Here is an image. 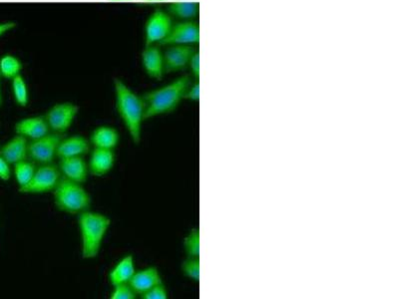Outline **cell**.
I'll return each mask as SVG.
<instances>
[{
	"label": "cell",
	"instance_id": "cell-34",
	"mask_svg": "<svg viewBox=\"0 0 399 299\" xmlns=\"http://www.w3.org/2000/svg\"><path fill=\"white\" fill-rule=\"evenodd\" d=\"M110 1L121 2V1H131V0H110Z\"/></svg>",
	"mask_w": 399,
	"mask_h": 299
},
{
	"label": "cell",
	"instance_id": "cell-14",
	"mask_svg": "<svg viewBox=\"0 0 399 299\" xmlns=\"http://www.w3.org/2000/svg\"><path fill=\"white\" fill-rule=\"evenodd\" d=\"M59 168L62 178L79 184H84L87 181L88 164L83 157L59 159Z\"/></svg>",
	"mask_w": 399,
	"mask_h": 299
},
{
	"label": "cell",
	"instance_id": "cell-5",
	"mask_svg": "<svg viewBox=\"0 0 399 299\" xmlns=\"http://www.w3.org/2000/svg\"><path fill=\"white\" fill-rule=\"evenodd\" d=\"M61 173L59 165L54 163L38 165L35 175L28 184L18 188L20 194L42 195L53 192L59 184Z\"/></svg>",
	"mask_w": 399,
	"mask_h": 299
},
{
	"label": "cell",
	"instance_id": "cell-12",
	"mask_svg": "<svg viewBox=\"0 0 399 299\" xmlns=\"http://www.w3.org/2000/svg\"><path fill=\"white\" fill-rule=\"evenodd\" d=\"M116 161L114 150L93 148L88 161L89 173L94 177H104L111 172Z\"/></svg>",
	"mask_w": 399,
	"mask_h": 299
},
{
	"label": "cell",
	"instance_id": "cell-10",
	"mask_svg": "<svg viewBox=\"0 0 399 299\" xmlns=\"http://www.w3.org/2000/svg\"><path fill=\"white\" fill-rule=\"evenodd\" d=\"M163 52L164 55L165 73L183 71L188 68L190 60L193 56L194 47L191 45H168Z\"/></svg>",
	"mask_w": 399,
	"mask_h": 299
},
{
	"label": "cell",
	"instance_id": "cell-19",
	"mask_svg": "<svg viewBox=\"0 0 399 299\" xmlns=\"http://www.w3.org/2000/svg\"><path fill=\"white\" fill-rule=\"evenodd\" d=\"M136 272L135 260L132 255H127L119 260L108 274V279L112 286L118 284L129 283Z\"/></svg>",
	"mask_w": 399,
	"mask_h": 299
},
{
	"label": "cell",
	"instance_id": "cell-4",
	"mask_svg": "<svg viewBox=\"0 0 399 299\" xmlns=\"http://www.w3.org/2000/svg\"><path fill=\"white\" fill-rule=\"evenodd\" d=\"M52 193L55 207L62 213L78 216L90 209L92 199L83 184L61 177Z\"/></svg>",
	"mask_w": 399,
	"mask_h": 299
},
{
	"label": "cell",
	"instance_id": "cell-9",
	"mask_svg": "<svg viewBox=\"0 0 399 299\" xmlns=\"http://www.w3.org/2000/svg\"><path fill=\"white\" fill-rule=\"evenodd\" d=\"M200 42V26L196 20H179L173 24L169 35L161 45H194Z\"/></svg>",
	"mask_w": 399,
	"mask_h": 299
},
{
	"label": "cell",
	"instance_id": "cell-13",
	"mask_svg": "<svg viewBox=\"0 0 399 299\" xmlns=\"http://www.w3.org/2000/svg\"><path fill=\"white\" fill-rule=\"evenodd\" d=\"M142 65L146 74L156 80H161L165 74L164 55L158 45H147L142 51Z\"/></svg>",
	"mask_w": 399,
	"mask_h": 299
},
{
	"label": "cell",
	"instance_id": "cell-17",
	"mask_svg": "<svg viewBox=\"0 0 399 299\" xmlns=\"http://www.w3.org/2000/svg\"><path fill=\"white\" fill-rule=\"evenodd\" d=\"M28 143L30 141L27 139L20 135H16L0 148V156L6 159L11 165L26 160L28 159Z\"/></svg>",
	"mask_w": 399,
	"mask_h": 299
},
{
	"label": "cell",
	"instance_id": "cell-23",
	"mask_svg": "<svg viewBox=\"0 0 399 299\" xmlns=\"http://www.w3.org/2000/svg\"><path fill=\"white\" fill-rule=\"evenodd\" d=\"M11 87L16 103L20 107H26L30 103V91L23 75H18L12 79Z\"/></svg>",
	"mask_w": 399,
	"mask_h": 299
},
{
	"label": "cell",
	"instance_id": "cell-28",
	"mask_svg": "<svg viewBox=\"0 0 399 299\" xmlns=\"http://www.w3.org/2000/svg\"><path fill=\"white\" fill-rule=\"evenodd\" d=\"M185 100L192 101V102H199L200 101V82L196 80L194 83H190L188 88L184 95Z\"/></svg>",
	"mask_w": 399,
	"mask_h": 299
},
{
	"label": "cell",
	"instance_id": "cell-15",
	"mask_svg": "<svg viewBox=\"0 0 399 299\" xmlns=\"http://www.w3.org/2000/svg\"><path fill=\"white\" fill-rule=\"evenodd\" d=\"M14 130L16 135H20L28 141L40 138L50 133L44 115L24 118L16 123Z\"/></svg>",
	"mask_w": 399,
	"mask_h": 299
},
{
	"label": "cell",
	"instance_id": "cell-21",
	"mask_svg": "<svg viewBox=\"0 0 399 299\" xmlns=\"http://www.w3.org/2000/svg\"><path fill=\"white\" fill-rule=\"evenodd\" d=\"M13 166V176L19 188L24 187L30 182L37 168L36 164L30 159L18 161Z\"/></svg>",
	"mask_w": 399,
	"mask_h": 299
},
{
	"label": "cell",
	"instance_id": "cell-29",
	"mask_svg": "<svg viewBox=\"0 0 399 299\" xmlns=\"http://www.w3.org/2000/svg\"><path fill=\"white\" fill-rule=\"evenodd\" d=\"M188 68L191 71L192 76L194 77L195 80H199L200 79V52L198 50L195 51L193 56L191 57V60L189 62Z\"/></svg>",
	"mask_w": 399,
	"mask_h": 299
},
{
	"label": "cell",
	"instance_id": "cell-35",
	"mask_svg": "<svg viewBox=\"0 0 399 299\" xmlns=\"http://www.w3.org/2000/svg\"><path fill=\"white\" fill-rule=\"evenodd\" d=\"M1 74H0V83H1Z\"/></svg>",
	"mask_w": 399,
	"mask_h": 299
},
{
	"label": "cell",
	"instance_id": "cell-22",
	"mask_svg": "<svg viewBox=\"0 0 399 299\" xmlns=\"http://www.w3.org/2000/svg\"><path fill=\"white\" fill-rule=\"evenodd\" d=\"M21 70H23V62L14 55L6 54L0 58V74L4 78L12 80L20 75Z\"/></svg>",
	"mask_w": 399,
	"mask_h": 299
},
{
	"label": "cell",
	"instance_id": "cell-25",
	"mask_svg": "<svg viewBox=\"0 0 399 299\" xmlns=\"http://www.w3.org/2000/svg\"><path fill=\"white\" fill-rule=\"evenodd\" d=\"M200 257H187L181 267L183 274L190 281L195 282L200 281Z\"/></svg>",
	"mask_w": 399,
	"mask_h": 299
},
{
	"label": "cell",
	"instance_id": "cell-27",
	"mask_svg": "<svg viewBox=\"0 0 399 299\" xmlns=\"http://www.w3.org/2000/svg\"><path fill=\"white\" fill-rule=\"evenodd\" d=\"M140 298L142 299H167L169 298V293H168L164 282H162L142 294Z\"/></svg>",
	"mask_w": 399,
	"mask_h": 299
},
{
	"label": "cell",
	"instance_id": "cell-20",
	"mask_svg": "<svg viewBox=\"0 0 399 299\" xmlns=\"http://www.w3.org/2000/svg\"><path fill=\"white\" fill-rule=\"evenodd\" d=\"M167 12L179 20H195L200 12L199 2L177 0L168 4Z\"/></svg>",
	"mask_w": 399,
	"mask_h": 299
},
{
	"label": "cell",
	"instance_id": "cell-32",
	"mask_svg": "<svg viewBox=\"0 0 399 299\" xmlns=\"http://www.w3.org/2000/svg\"><path fill=\"white\" fill-rule=\"evenodd\" d=\"M143 1L148 4H161V2L167 1V0H143Z\"/></svg>",
	"mask_w": 399,
	"mask_h": 299
},
{
	"label": "cell",
	"instance_id": "cell-18",
	"mask_svg": "<svg viewBox=\"0 0 399 299\" xmlns=\"http://www.w3.org/2000/svg\"><path fill=\"white\" fill-rule=\"evenodd\" d=\"M89 141L92 148L115 150L119 145V132L114 127L103 125L93 130Z\"/></svg>",
	"mask_w": 399,
	"mask_h": 299
},
{
	"label": "cell",
	"instance_id": "cell-31",
	"mask_svg": "<svg viewBox=\"0 0 399 299\" xmlns=\"http://www.w3.org/2000/svg\"><path fill=\"white\" fill-rule=\"evenodd\" d=\"M16 26V24L12 23V21H6V23H0V37L6 35L7 32H9V31L12 30Z\"/></svg>",
	"mask_w": 399,
	"mask_h": 299
},
{
	"label": "cell",
	"instance_id": "cell-8",
	"mask_svg": "<svg viewBox=\"0 0 399 299\" xmlns=\"http://www.w3.org/2000/svg\"><path fill=\"white\" fill-rule=\"evenodd\" d=\"M172 16L163 9H156L149 16L145 25V47L161 45L169 35L173 26Z\"/></svg>",
	"mask_w": 399,
	"mask_h": 299
},
{
	"label": "cell",
	"instance_id": "cell-11",
	"mask_svg": "<svg viewBox=\"0 0 399 299\" xmlns=\"http://www.w3.org/2000/svg\"><path fill=\"white\" fill-rule=\"evenodd\" d=\"M92 150L90 141L81 135H72L69 137H62L57 148V158H74L84 157L90 153Z\"/></svg>",
	"mask_w": 399,
	"mask_h": 299
},
{
	"label": "cell",
	"instance_id": "cell-33",
	"mask_svg": "<svg viewBox=\"0 0 399 299\" xmlns=\"http://www.w3.org/2000/svg\"><path fill=\"white\" fill-rule=\"evenodd\" d=\"M2 102H4V97H2L1 91H0V107H1Z\"/></svg>",
	"mask_w": 399,
	"mask_h": 299
},
{
	"label": "cell",
	"instance_id": "cell-24",
	"mask_svg": "<svg viewBox=\"0 0 399 299\" xmlns=\"http://www.w3.org/2000/svg\"><path fill=\"white\" fill-rule=\"evenodd\" d=\"M184 250L187 257H200V230L193 228L184 238Z\"/></svg>",
	"mask_w": 399,
	"mask_h": 299
},
{
	"label": "cell",
	"instance_id": "cell-2",
	"mask_svg": "<svg viewBox=\"0 0 399 299\" xmlns=\"http://www.w3.org/2000/svg\"><path fill=\"white\" fill-rule=\"evenodd\" d=\"M190 83V75H183L167 85L144 94L142 97L145 102V120L174 112L184 100Z\"/></svg>",
	"mask_w": 399,
	"mask_h": 299
},
{
	"label": "cell",
	"instance_id": "cell-26",
	"mask_svg": "<svg viewBox=\"0 0 399 299\" xmlns=\"http://www.w3.org/2000/svg\"><path fill=\"white\" fill-rule=\"evenodd\" d=\"M137 294L129 286V283L118 284L113 286V291L110 294V299H135Z\"/></svg>",
	"mask_w": 399,
	"mask_h": 299
},
{
	"label": "cell",
	"instance_id": "cell-30",
	"mask_svg": "<svg viewBox=\"0 0 399 299\" xmlns=\"http://www.w3.org/2000/svg\"><path fill=\"white\" fill-rule=\"evenodd\" d=\"M12 176L11 164L0 156V180L4 182H8Z\"/></svg>",
	"mask_w": 399,
	"mask_h": 299
},
{
	"label": "cell",
	"instance_id": "cell-1",
	"mask_svg": "<svg viewBox=\"0 0 399 299\" xmlns=\"http://www.w3.org/2000/svg\"><path fill=\"white\" fill-rule=\"evenodd\" d=\"M116 110L134 144L142 139V126L145 120V102L121 79L114 80Z\"/></svg>",
	"mask_w": 399,
	"mask_h": 299
},
{
	"label": "cell",
	"instance_id": "cell-16",
	"mask_svg": "<svg viewBox=\"0 0 399 299\" xmlns=\"http://www.w3.org/2000/svg\"><path fill=\"white\" fill-rule=\"evenodd\" d=\"M163 279L160 271L156 267H149L141 271H136L129 281V286L133 289L137 295H142L149 289L162 283Z\"/></svg>",
	"mask_w": 399,
	"mask_h": 299
},
{
	"label": "cell",
	"instance_id": "cell-6",
	"mask_svg": "<svg viewBox=\"0 0 399 299\" xmlns=\"http://www.w3.org/2000/svg\"><path fill=\"white\" fill-rule=\"evenodd\" d=\"M78 112L79 107L74 103L63 102L53 105L44 115L50 132L63 136L70 129Z\"/></svg>",
	"mask_w": 399,
	"mask_h": 299
},
{
	"label": "cell",
	"instance_id": "cell-7",
	"mask_svg": "<svg viewBox=\"0 0 399 299\" xmlns=\"http://www.w3.org/2000/svg\"><path fill=\"white\" fill-rule=\"evenodd\" d=\"M62 135L50 132L40 138L28 143V159L36 165L51 164L57 158V148Z\"/></svg>",
	"mask_w": 399,
	"mask_h": 299
},
{
	"label": "cell",
	"instance_id": "cell-3",
	"mask_svg": "<svg viewBox=\"0 0 399 299\" xmlns=\"http://www.w3.org/2000/svg\"><path fill=\"white\" fill-rule=\"evenodd\" d=\"M110 226L111 219L106 214L91 212L90 209L78 214L81 255L84 260H93L98 257Z\"/></svg>",
	"mask_w": 399,
	"mask_h": 299
}]
</instances>
